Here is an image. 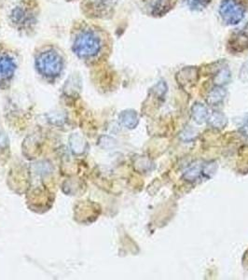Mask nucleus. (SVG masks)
I'll return each instance as SVG.
<instances>
[{
	"instance_id": "f257e3e1",
	"label": "nucleus",
	"mask_w": 248,
	"mask_h": 280,
	"mask_svg": "<svg viewBox=\"0 0 248 280\" xmlns=\"http://www.w3.org/2000/svg\"><path fill=\"white\" fill-rule=\"evenodd\" d=\"M102 40L92 30H83L76 37L73 52L79 57L88 59L95 56L101 51Z\"/></svg>"
},
{
	"instance_id": "f03ea898",
	"label": "nucleus",
	"mask_w": 248,
	"mask_h": 280,
	"mask_svg": "<svg viewBox=\"0 0 248 280\" xmlns=\"http://www.w3.org/2000/svg\"><path fill=\"white\" fill-rule=\"evenodd\" d=\"M248 11V0H222L219 15L227 26H236L243 21Z\"/></svg>"
},
{
	"instance_id": "7ed1b4c3",
	"label": "nucleus",
	"mask_w": 248,
	"mask_h": 280,
	"mask_svg": "<svg viewBox=\"0 0 248 280\" xmlns=\"http://www.w3.org/2000/svg\"><path fill=\"white\" fill-rule=\"evenodd\" d=\"M37 67L42 75L54 77L59 75L63 67V59L54 51H46L38 55Z\"/></svg>"
},
{
	"instance_id": "20e7f679",
	"label": "nucleus",
	"mask_w": 248,
	"mask_h": 280,
	"mask_svg": "<svg viewBox=\"0 0 248 280\" xmlns=\"http://www.w3.org/2000/svg\"><path fill=\"white\" fill-rule=\"evenodd\" d=\"M228 51L232 54L248 52V25L232 32L227 43Z\"/></svg>"
},
{
	"instance_id": "39448f33",
	"label": "nucleus",
	"mask_w": 248,
	"mask_h": 280,
	"mask_svg": "<svg viewBox=\"0 0 248 280\" xmlns=\"http://www.w3.org/2000/svg\"><path fill=\"white\" fill-rule=\"evenodd\" d=\"M27 8L24 6H18L12 11L11 22L16 27L26 28L35 22V16L32 11L27 10Z\"/></svg>"
},
{
	"instance_id": "423d86ee",
	"label": "nucleus",
	"mask_w": 248,
	"mask_h": 280,
	"mask_svg": "<svg viewBox=\"0 0 248 280\" xmlns=\"http://www.w3.org/2000/svg\"><path fill=\"white\" fill-rule=\"evenodd\" d=\"M15 71V63L8 54H0V81L11 78Z\"/></svg>"
},
{
	"instance_id": "0eeeda50",
	"label": "nucleus",
	"mask_w": 248,
	"mask_h": 280,
	"mask_svg": "<svg viewBox=\"0 0 248 280\" xmlns=\"http://www.w3.org/2000/svg\"><path fill=\"white\" fill-rule=\"evenodd\" d=\"M175 0H152L151 2V14L154 16H162L173 9Z\"/></svg>"
},
{
	"instance_id": "6e6552de",
	"label": "nucleus",
	"mask_w": 248,
	"mask_h": 280,
	"mask_svg": "<svg viewBox=\"0 0 248 280\" xmlns=\"http://www.w3.org/2000/svg\"><path fill=\"white\" fill-rule=\"evenodd\" d=\"M226 97V92L224 89H222L220 87H216L212 90L210 92L207 101L212 105V106H216L217 104L221 103L223 99Z\"/></svg>"
},
{
	"instance_id": "1a4fd4ad",
	"label": "nucleus",
	"mask_w": 248,
	"mask_h": 280,
	"mask_svg": "<svg viewBox=\"0 0 248 280\" xmlns=\"http://www.w3.org/2000/svg\"><path fill=\"white\" fill-rule=\"evenodd\" d=\"M184 3L192 11H204L210 5L212 0H183Z\"/></svg>"
},
{
	"instance_id": "9d476101",
	"label": "nucleus",
	"mask_w": 248,
	"mask_h": 280,
	"mask_svg": "<svg viewBox=\"0 0 248 280\" xmlns=\"http://www.w3.org/2000/svg\"><path fill=\"white\" fill-rule=\"evenodd\" d=\"M192 115H193L195 122L202 124L207 118L208 112H207L206 108L204 107L202 104H195L194 107L192 108Z\"/></svg>"
},
{
	"instance_id": "9b49d317",
	"label": "nucleus",
	"mask_w": 248,
	"mask_h": 280,
	"mask_svg": "<svg viewBox=\"0 0 248 280\" xmlns=\"http://www.w3.org/2000/svg\"><path fill=\"white\" fill-rule=\"evenodd\" d=\"M210 124L214 125L215 127H222L226 124V119L221 114L215 113L211 117Z\"/></svg>"
}]
</instances>
